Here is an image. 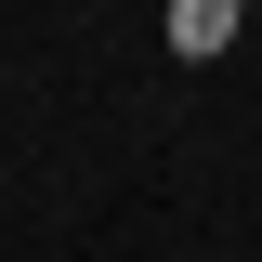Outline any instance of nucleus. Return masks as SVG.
I'll use <instances>...</instances> for the list:
<instances>
[{"instance_id":"nucleus-1","label":"nucleus","mask_w":262,"mask_h":262,"mask_svg":"<svg viewBox=\"0 0 262 262\" xmlns=\"http://www.w3.org/2000/svg\"><path fill=\"white\" fill-rule=\"evenodd\" d=\"M223 27H236V0H170V39L184 53H223Z\"/></svg>"}]
</instances>
